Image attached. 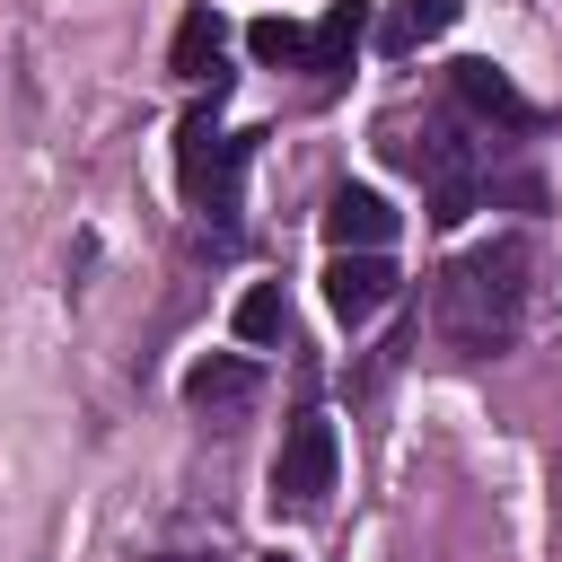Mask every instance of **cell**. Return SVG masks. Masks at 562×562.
Masks as SVG:
<instances>
[{
    "label": "cell",
    "instance_id": "cell-13",
    "mask_svg": "<svg viewBox=\"0 0 562 562\" xmlns=\"http://www.w3.org/2000/svg\"><path fill=\"white\" fill-rule=\"evenodd\" d=\"M263 562H299V553H263Z\"/></svg>",
    "mask_w": 562,
    "mask_h": 562
},
{
    "label": "cell",
    "instance_id": "cell-10",
    "mask_svg": "<svg viewBox=\"0 0 562 562\" xmlns=\"http://www.w3.org/2000/svg\"><path fill=\"white\" fill-rule=\"evenodd\" d=\"M246 53H255L263 70H307V26H299V18H255V26H246Z\"/></svg>",
    "mask_w": 562,
    "mask_h": 562
},
{
    "label": "cell",
    "instance_id": "cell-8",
    "mask_svg": "<svg viewBox=\"0 0 562 562\" xmlns=\"http://www.w3.org/2000/svg\"><path fill=\"white\" fill-rule=\"evenodd\" d=\"M167 70H176V79H211V88H228V70H220V9H184V18H176Z\"/></svg>",
    "mask_w": 562,
    "mask_h": 562
},
{
    "label": "cell",
    "instance_id": "cell-4",
    "mask_svg": "<svg viewBox=\"0 0 562 562\" xmlns=\"http://www.w3.org/2000/svg\"><path fill=\"white\" fill-rule=\"evenodd\" d=\"M386 299H395V263H386V246H342V255L325 263V307H334L342 325L378 316Z\"/></svg>",
    "mask_w": 562,
    "mask_h": 562
},
{
    "label": "cell",
    "instance_id": "cell-12",
    "mask_svg": "<svg viewBox=\"0 0 562 562\" xmlns=\"http://www.w3.org/2000/svg\"><path fill=\"white\" fill-rule=\"evenodd\" d=\"M167 562H211V553H167Z\"/></svg>",
    "mask_w": 562,
    "mask_h": 562
},
{
    "label": "cell",
    "instance_id": "cell-11",
    "mask_svg": "<svg viewBox=\"0 0 562 562\" xmlns=\"http://www.w3.org/2000/svg\"><path fill=\"white\" fill-rule=\"evenodd\" d=\"M272 334H281V290L255 281V290L237 299V342H272Z\"/></svg>",
    "mask_w": 562,
    "mask_h": 562
},
{
    "label": "cell",
    "instance_id": "cell-5",
    "mask_svg": "<svg viewBox=\"0 0 562 562\" xmlns=\"http://www.w3.org/2000/svg\"><path fill=\"white\" fill-rule=\"evenodd\" d=\"M457 105L483 114V123H501V132H527V123H536V105L518 97V79L492 70V61H457Z\"/></svg>",
    "mask_w": 562,
    "mask_h": 562
},
{
    "label": "cell",
    "instance_id": "cell-9",
    "mask_svg": "<svg viewBox=\"0 0 562 562\" xmlns=\"http://www.w3.org/2000/svg\"><path fill=\"white\" fill-rule=\"evenodd\" d=\"M369 35V0H334L325 18H316V35H307V70L316 79H334L342 61H351V44Z\"/></svg>",
    "mask_w": 562,
    "mask_h": 562
},
{
    "label": "cell",
    "instance_id": "cell-6",
    "mask_svg": "<svg viewBox=\"0 0 562 562\" xmlns=\"http://www.w3.org/2000/svg\"><path fill=\"white\" fill-rule=\"evenodd\" d=\"M325 237H334V255H342V246H386V237H395V202L369 193V184H334V202H325Z\"/></svg>",
    "mask_w": 562,
    "mask_h": 562
},
{
    "label": "cell",
    "instance_id": "cell-3",
    "mask_svg": "<svg viewBox=\"0 0 562 562\" xmlns=\"http://www.w3.org/2000/svg\"><path fill=\"white\" fill-rule=\"evenodd\" d=\"M413 167H430V220L439 228H457L465 211H474V158H465V140H457V123H430L422 132V149H404Z\"/></svg>",
    "mask_w": 562,
    "mask_h": 562
},
{
    "label": "cell",
    "instance_id": "cell-1",
    "mask_svg": "<svg viewBox=\"0 0 562 562\" xmlns=\"http://www.w3.org/2000/svg\"><path fill=\"white\" fill-rule=\"evenodd\" d=\"M527 272H536V246H527V237L465 246V255L439 272V299H430L439 342H448L457 360H492V351H509L518 325H527Z\"/></svg>",
    "mask_w": 562,
    "mask_h": 562
},
{
    "label": "cell",
    "instance_id": "cell-7",
    "mask_svg": "<svg viewBox=\"0 0 562 562\" xmlns=\"http://www.w3.org/2000/svg\"><path fill=\"white\" fill-rule=\"evenodd\" d=\"M184 404H193V413H246V404H255V360H237V351L193 360V369H184Z\"/></svg>",
    "mask_w": 562,
    "mask_h": 562
},
{
    "label": "cell",
    "instance_id": "cell-2",
    "mask_svg": "<svg viewBox=\"0 0 562 562\" xmlns=\"http://www.w3.org/2000/svg\"><path fill=\"white\" fill-rule=\"evenodd\" d=\"M334 465H342L334 422H325V413H299L290 439H281V457H272V509H325Z\"/></svg>",
    "mask_w": 562,
    "mask_h": 562
}]
</instances>
